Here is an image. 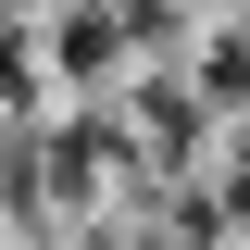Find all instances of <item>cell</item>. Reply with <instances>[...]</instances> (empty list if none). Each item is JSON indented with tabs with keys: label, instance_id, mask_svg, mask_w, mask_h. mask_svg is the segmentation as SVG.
Listing matches in <instances>:
<instances>
[{
	"label": "cell",
	"instance_id": "1",
	"mask_svg": "<svg viewBox=\"0 0 250 250\" xmlns=\"http://www.w3.org/2000/svg\"><path fill=\"white\" fill-rule=\"evenodd\" d=\"M113 62H125L113 0H62V13H50V75H62V88H100Z\"/></svg>",
	"mask_w": 250,
	"mask_h": 250
},
{
	"label": "cell",
	"instance_id": "2",
	"mask_svg": "<svg viewBox=\"0 0 250 250\" xmlns=\"http://www.w3.org/2000/svg\"><path fill=\"white\" fill-rule=\"evenodd\" d=\"M188 88H200V100H238V113H250V25H213V38H200Z\"/></svg>",
	"mask_w": 250,
	"mask_h": 250
}]
</instances>
